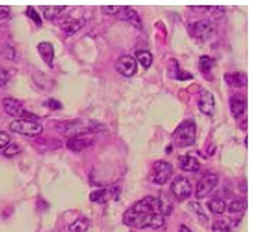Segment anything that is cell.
<instances>
[{
	"label": "cell",
	"instance_id": "obj_1",
	"mask_svg": "<svg viewBox=\"0 0 253 232\" xmlns=\"http://www.w3.org/2000/svg\"><path fill=\"white\" fill-rule=\"evenodd\" d=\"M123 222L133 229H160L165 223L163 200L156 197H145L124 213Z\"/></svg>",
	"mask_w": 253,
	"mask_h": 232
},
{
	"label": "cell",
	"instance_id": "obj_2",
	"mask_svg": "<svg viewBox=\"0 0 253 232\" xmlns=\"http://www.w3.org/2000/svg\"><path fill=\"white\" fill-rule=\"evenodd\" d=\"M174 144L178 147H189L196 140V124L192 119L184 120L173 133Z\"/></svg>",
	"mask_w": 253,
	"mask_h": 232
},
{
	"label": "cell",
	"instance_id": "obj_3",
	"mask_svg": "<svg viewBox=\"0 0 253 232\" xmlns=\"http://www.w3.org/2000/svg\"><path fill=\"white\" fill-rule=\"evenodd\" d=\"M9 129L14 133L23 134V135L28 136H36L39 134L42 133V125L37 120L31 118L26 119H17V120L12 121L9 125Z\"/></svg>",
	"mask_w": 253,
	"mask_h": 232
},
{
	"label": "cell",
	"instance_id": "obj_4",
	"mask_svg": "<svg viewBox=\"0 0 253 232\" xmlns=\"http://www.w3.org/2000/svg\"><path fill=\"white\" fill-rule=\"evenodd\" d=\"M173 176V166L169 162L165 161H156L154 162L151 167V173L150 179L156 185H164Z\"/></svg>",
	"mask_w": 253,
	"mask_h": 232
},
{
	"label": "cell",
	"instance_id": "obj_5",
	"mask_svg": "<svg viewBox=\"0 0 253 232\" xmlns=\"http://www.w3.org/2000/svg\"><path fill=\"white\" fill-rule=\"evenodd\" d=\"M219 184V176L216 173H207L200 179L196 188V197L198 199H204L213 192Z\"/></svg>",
	"mask_w": 253,
	"mask_h": 232
},
{
	"label": "cell",
	"instance_id": "obj_6",
	"mask_svg": "<svg viewBox=\"0 0 253 232\" xmlns=\"http://www.w3.org/2000/svg\"><path fill=\"white\" fill-rule=\"evenodd\" d=\"M3 108L6 114L9 115V116H13V118L36 119L34 115L30 114V112H28L27 110L22 106V103L19 102L18 99H12V97H5V99H3Z\"/></svg>",
	"mask_w": 253,
	"mask_h": 232
},
{
	"label": "cell",
	"instance_id": "obj_7",
	"mask_svg": "<svg viewBox=\"0 0 253 232\" xmlns=\"http://www.w3.org/2000/svg\"><path fill=\"white\" fill-rule=\"evenodd\" d=\"M54 127L59 133L65 136H69V138L91 130L88 128H84L81 121H56V123H54Z\"/></svg>",
	"mask_w": 253,
	"mask_h": 232
},
{
	"label": "cell",
	"instance_id": "obj_8",
	"mask_svg": "<svg viewBox=\"0 0 253 232\" xmlns=\"http://www.w3.org/2000/svg\"><path fill=\"white\" fill-rule=\"evenodd\" d=\"M170 190L176 200H184L192 195V185L184 176H176L171 183Z\"/></svg>",
	"mask_w": 253,
	"mask_h": 232
},
{
	"label": "cell",
	"instance_id": "obj_9",
	"mask_svg": "<svg viewBox=\"0 0 253 232\" xmlns=\"http://www.w3.org/2000/svg\"><path fill=\"white\" fill-rule=\"evenodd\" d=\"M189 30H191L192 34L201 41L209 40L215 33V26H213L212 22L207 21V19L196 22V23L189 26Z\"/></svg>",
	"mask_w": 253,
	"mask_h": 232
},
{
	"label": "cell",
	"instance_id": "obj_10",
	"mask_svg": "<svg viewBox=\"0 0 253 232\" xmlns=\"http://www.w3.org/2000/svg\"><path fill=\"white\" fill-rule=\"evenodd\" d=\"M93 143V135H92V130H88L86 133L78 134L76 136H72L67 140V148L69 151L73 152H81L86 149L87 147L92 146Z\"/></svg>",
	"mask_w": 253,
	"mask_h": 232
},
{
	"label": "cell",
	"instance_id": "obj_11",
	"mask_svg": "<svg viewBox=\"0 0 253 232\" xmlns=\"http://www.w3.org/2000/svg\"><path fill=\"white\" fill-rule=\"evenodd\" d=\"M115 69L124 77H132L137 73V60L130 55H123L115 62Z\"/></svg>",
	"mask_w": 253,
	"mask_h": 232
},
{
	"label": "cell",
	"instance_id": "obj_12",
	"mask_svg": "<svg viewBox=\"0 0 253 232\" xmlns=\"http://www.w3.org/2000/svg\"><path fill=\"white\" fill-rule=\"evenodd\" d=\"M117 17L119 19H122V21L128 22V23H130L133 27L138 28V30L142 28V22H141L138 13L134 9H132V8H129V6H122L119 13L117 14Z\"/></svg>",
	"mask_w": 253,
	"mask_h": 232
},
{
	"label": "cell",
	"instance_id": "obj_13",
	"mask_svg": "<svg viewBox=\"0 0 253 232\" xmlns=\"http://www.w3.org/2000/svg\"><path fill=\"white\" fill-rule=\"evenodd\" d=\"M198 108L201 112L205 115H212L213 110H215V99H213L212 93L207 92V91H202L198 99Z\"/></svg>",
	"mask_w": 253,
	"mask_h": 232
},
{
	"label": "cell",
	"instance_id": "obj_14",
	"mask_svg": "<svg viewBox=\"0 0 253 232\" xmlns=\"http://www.w3.org/2000/svg\"><path fill=\"white\" fill-rule=\"evenodd\" d=\"M178 166L180 170L185 171V172H197L200 170V161L196 157L192 156H179L178 157Z\"/></svg>",
	"mask_w": 253,
	"mask_h": 232
},
{
	"label": "cell",
	"instance_id": "obj_15",
	"mask_svg": "<svg viewBox=\"0 0 253 232\" xmlns=\"http://www.w3.org/2000/svg\"><path fill=\"white\" fill-rule=\"evenodd\" d=\"M246 97L242 95H235L230 99V110H232V115L235 119H241L246 112Z\"/></svg>",
	"mask_w": 253,
	"mask_h": 232
},
{
	"label": "cell",
	"instance_id": "obj_16",
	"mask_svg": "<svg viewBox=\"0 0 253 232\" xmlns=\"http://www.w3.org/2000/svg\"><path fill=\"white\" fill-rule=\"evenodd\" d=\"M226 83L232 88H243L247 86V75L241 71H232V73H226L224 75Z\"/></svg>",
	"mask_w": 253,
	"mask_h": 232
},
{
	"label": "cell",
	"instance_id": "obj_17",
	"mask_svg": "<svg viewBox=\"0 0 253 232\" xmlns=\"http://www.w3.org/2000/svg\"><path fill=\"white\" fill-rule=\"evenodd\" d=\"M37 51L41 55L42 60L49 65L50 68L54 66V47L49 42H41L37 45Z\"/></svg>",
	"mask_w": 253,
	"mask_h": 232
},
{
	"label": "cell",
	"instance_id": "obj_18",
	"mask_svg": "<svg viewBox=\"0 0 253 232\" xmlns=\"http://www.w3.org/2000/svg\"><path fill=\"white\" fill-rule=\"evenodd\" d=\"M84 26V21H81V19H72V18H67L63 21L62 23V30L65 32V34H74L77 31H80V28Z\"/></svg>",
	"mask_w": 253,
	"mask_h": 232
},
{
	"label": "cell",
	"instance_id": "obj_19",
	"mask_svg": "<svg viewBox=\"0 0 253 232\" xmlns=\"http://www.w3.org/2000/svg\"><path fill=\"white\" fill-rule=\"evenodd\" d=\"M114 197V192L111 189H100L93 192L92 194L90 195V199L93 201V203H99V204H102V203H106L109 199H111Z\"/></svg>",
	"mask_w": 253,
	"mask_h": 232
},
{
	"label": "cell",
	"instance_id": "obj_20",
	"mask_svg": "<svg viewBox=\"0 0 253 232\" xmlns=\"http://www.w3.org/2000/svg\"><path fill=\"white\" fill-rule=\"evenodd\" d=\"M88 227H90V221L84 217H80L78 220L69 225L67 232H86Z\"/></svg>",
	"mask_w": 253,
	"mask_h": 232
},
{
	"label": "cell",
	"instance_id": "obj_21",
	"mask_svg": "<svg viewBox=\"0 0 253 232\" xmlns=\"http://www.w3.org/2000/svg\"><path fill=\"white\" fill-rule=\"evenodd\" d=\"M207 207L213 214H222L226 211V203L221 198H213L207 203Z\"/></svg>",
	"mask_w": 253,
	"mask_h": 232
},
{
	"label": "cell",
	"instance_id": "obj_22",
	"mask_svg": "<svg viewBox=\"0 0 253 232\" xmlns=\"http://www.w3.org/2000/svg\"><path fill=\"white\" fill-rule=\"evenodd\" d=\"M136 60L142 65L145 69H148L152 64V55L146 50H138L136 53Z\"/></svg>",
	"mask_w": 253,
	"mask_h": 232
},
{
	"label": "cell",
	"instance_id": "obj_23",
	"mask_svg": "<svg viewBox=\"0 0 253 232\" xmlns=\"http://www.w3.org/2000/svg\"><path fill=\"white\" fill-rule=\"evenodd\" d=\"M67 6H42V14L45 18L54 19L65 10Z\"/></svg>",
	"mask_w": 253,
	"mask_h": 232
},
{
	"label": "cell",
	"instance_id": "obj_24",
	"mask_svg": "<svg viewBox=\"0 0 253 232\" xmlns=\"http://www.w3.org/2000/svg\"><path fill=\"white\" fill-rule=\"evenodd\" d=\"M226 209L230 214L242 213L246 209V203L242 199H235V200L230 201L229 205H226Z\"/></svg>",
	"mask_w": 253,
	"mask_h": 232
},
{
	"label": "cell",
	"instance_id": "obj_25",
	"mask_svg": "<svg viewBox=\"0 0 253 232\" xmlns=\"http://www.w3.org/2000/svg\"><path fill=\"white\" fill-rule=\"evenodd\" d=\"M212 65H213V60L212 58H210V56L202 55L200 58L198 66H200V70L202 71V73H209V71L211 70V68H212Z\"/></svg>",
	"mask_w": 253,
	"mask_h": 232
},
{
	"label": "cell",
	"instance_id": "obj_26",
	"mask_svg": "<svg viewBox=\"0 0 253 232\" xmlns=\"http://www.w3.org/2000/svg\"><path fill=\"white\" fill-rule=\"evenodd\" d=\"M173 65L175 66V70H174V75H173L175 79H179V81H187V79H191L192 75L189 74V73H187V71H183L182 69L178 66V63H176L175 60H173Z\"/></svg>",
	"mask_w": 253,
	"mask_h": 232
},
{
	"label": "cell",
	"instance_id": "obj_27",
	"mask_svg": "<svg viewBox=\"0 0 253 232\" xmlns=\"http://www.w3.org/2000/svg\"><path fill=\"white\" fill-rule=\"evenodd\" d=\"M189 207H191L192 209H193V212H195V213L197 214L198 218H200V220L202 221V222L207 223V221H209V218H207V216H206V214H205L204 208L201 207V205L198 204V203H196V201H195V203L192 201L191 204H189Z\"/></svg>",
	"mask_w": 253,
	"mask_h": 232
},
{
	"label": "cell",
	"instance_id": "obj_28",
	"mask_svg": "<svg viewBox=\"0 0 253 232\" xmlns=\"http://www.w3.org/2000/svg\"><path fill=\"white\" fill-rule=\"evenodd\" d=\"M26 14H27V16L30 17V18H31L32 21H34L37 26L42 25V21H41L40 14H39V13H37L36 10H35V8H32V6H28L27 10H26Z\"/></svg>",
	"mask_w": 253,
	"mask_h": 232
},
{
	"label": "cell",
	"instance_id": "obj_29",
	"mask_svg": "<svg viewBox=\"0 0 253 232\" xmlns=\"http://www.w3.org/2000/svg\"><path fill=\"white\" fill-rule=\"evenodd\" d=\"M206 8L207 10L211 13V16H212L215 19H220L222 16H224V13H225V10H224L222 6H206Z\"/></svg>",
	"mask_w": 253,
	"mask_h": 232
},
{
	"label": "cell",
	"instance_id": "obj_30",
	"mask_svg": "<svg viewBox=\"0 0 253 232\" xmlns=\"http://www.w3.org/2000/svg\"><path fill=\"white\" fill-rule=\"evenodd\" d=\"M19 147L17 144H10V146H6V148L3 151V155L5 157H13V156H17L19 153Z\"/></svg>",
	"mask_w": 253,
	"mask_h": 232
},
{
	"label": "cell",
	"instance_id": "obj_31",
	"mask_svg": "<svg viewBox=\"0 0 253 232\" xmlns=\"http://www.w3.org/2000/svg\"><path fill=\"white\" fill-rule=\"evenodd\" d=\"M8 82H9V73L0 66V87H4Z\"/></svg>",
	"mask_w": 253,
	"mask_h": 232
},
{
	"label": "cell",
	"instance_id": "obj_32",
	"mask_svg": "<svg viewBox=\"0 0 253 232\" xmlns=\"http://www.w3.org/2000/svg\"><path fill=\"white\" fill-rule=\"evenodd\" d=\"M213 231H228L229 226L226 221H216V223L212 226Z\"/></svg>",
	"mask_w": 253,
	"mask_h": 232
},
{
	"label": "cell",
	"instance_id": "obj_33",
	"mask_svg": "<svg viewBox=\"0 0 253 232\" xmlns=\"http://www.w3.org/2000/svg\"><path fill=\"white\" fill-rule=\"evenodd\" d=\"M9 142L10 136L6 133H4V132H0V149H3L5 148L6 146H9Z\"/></svg>",
	"mask_w": 253,
	"mask_h": 232
},
{
	"label": "cell",
	"instance_id": "obj_34",
	"mask_svg": "<svg viewBox=\"0 0 253 232\" xmlns=\"http://www.w3.org/2000/svg\"><path fill=\"white\" fill-rule=\"evenodd\" d=\"M43 105L46 106V107L51 108V110H59V108L62 107V103L58 102V101L54 99H47V101H45V102H43Z\"/></svg>",
	"mask_w": 253,
	"mask_h": 232
},
{
	"label": "cell",
	"instance_id": "obj_35",
	"mask_svg": "<svg viewBox=\"0 0 253 232\" xmlns=\"http://www.w3.org/2000/svg\"><path fill=\"white\" fill-rule=\"evenodd\" d=\"M122 6H102V12L106 13V14H114V16H117Z\"/></svg>",
	"mask_w": 253,
	"mask_h": 232
},
{
	"label": "cell",
	"instance_id": "obj_36",
	"mask_svg": "<svg viewBox=\"0 0 253 232\" xmlns=\"http://www.w3.org/2000/svg\"><path fill=\"white\" fill-rule=\"evenodd\" d=\"M3 55L5 59L14 60V58H16V51H14V49H13V47H6V49L4 50Z\"/></svg>",
	"mask_w": 253,
	"mask_h": 232
},
{
	"label": "cell",
	"instance_id": "obj_37",
	"mask_svg": "<svg viewBox=\"0 0 253 232\" xmlns=\"http://www.w3.org/2000/svg\"><path fill=\"white\" fill-rule=\"evenodd\" d=\"M10 14V9L9 6H4V5H0V21H4L9 17Z\"/></svg>",
	"mask_w": 253,
	"mask_h": 232
},
{
	"label": "cell",
	"instance_id": "obj_38",
	"mask_svg": "<svg viewBox=\"0 0 253 232\" xmlns=\"http://www.w3.org/2000/svg\"><path fill=\"white\" fill-rule=\"evenodd\" d=\"M178 232H192V231H191V230H189L187 226H184V225H182V226L179 227V231H178Z\"/></svg>",
	"mask_w": 253,
	"mask_h": 232
}]
</instances>
